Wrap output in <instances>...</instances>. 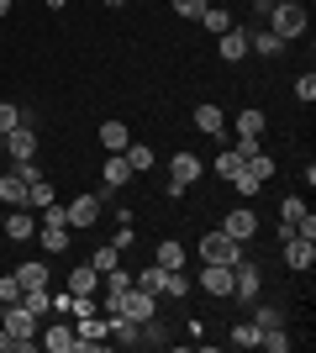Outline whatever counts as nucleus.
<instances>
[{
  "label": "nucleus",
  "mask_w": 316,
  "mask_h": 353,
  "mask_svg": "<svg viewBox=\"0 0 316 353\" xmlns=\"http://www.w3.org/2000/svg\"><path fill=\"white\" fill-rule=\"evenodd\" d=\"M269 32L280 37V43H295V37H306V21H311V11H306L301 0H280V6H269Z\"/></svg>",
  "instance_id": "1"
},
{
  "label": "nucleus",
  "mask_w": 316,
  "mask_h": 353,
  "mask_svg": "<svg viewBox=\"0 0 316 353\" xmlns=\"http://www.w3.org/2000/svg\"><path fill=\"white\" fill-rule=\"evenodd\" d=\"M69 237H74V227H69L63 206H59V201H53V206H43V221H37V243H43L48 253H63V248H69Z\"/></svg>",
  "instance_id": "2"
},
{
  "label": "nucleus",
  "mask_w": 316,
  "mask_h": 353,
  "mask_svg": "<svg viewBox=\"0 0 316 353\" xmlns=\"http://www.w3.org/2000/svg\"><path fill=\"white\" fill-rule=\"evenodd\" d=\"M200 174H206V163H200L196 153H190V148H180V153H174V163H169V195L180 201V195L190 190V185H196Z\"/></svg>",
  "instance_id": "3"
},
{
  "label": "nucleus",
  "mask_w": 316,
  "mask_h": 353,
  "mask_svg": "<svg viewBox=\"0 0 316 353\" xmlns=\"http://www.w3.org/2000/svg\"><path fill=\"white\" fill-rule=\"evenodd\" d=\"M238 259H242V243H238V237H227L222 227L200 237V264H238Z\"/></svg>",
  "instance_id": "4"
},
{
  "label": "nucleus",
  "mask_w": 316,
  "mask_h": 353,
  "mask_svg": "<svg viewBox=\"0 0 316 353\" xmlns=\"http://www.w3.org/2000/svg\"><path fill=\"white\" fill-rule=\"evenodd\" d=\"M232 295H238L242 306L264 301V280H258V269L248 264V259H238V264H232Z\"/></svg>",
  "instance_id": "5"
},
{
  "label": "nucleus",
  "mask_w": 316,
  "mask_h": 353,
  "mask_svg": "<svg viewBox=\"0 0 316 353\" xmlns=\"http://www.w3.org/2000/svg\"><path fill=\"white\" fill-rule=\"evenodd\" d=\"M222 232H227V237H238V243H248V237L258 232V211L248 206V201H242V206H232V211L222 216Z\"/></svg>",
  "instance_id": "6"
},
{
  "label": "nucleus",
  "mask_w": 316,
  "mask_h": 353,
  "mask_svg": "<svg viewBox=\"0 0 316 353\" xmlns=\"http://www.w3.org/2000/svg\"><path fill=\"white\" fill-rule=\"evenodd\" d=\"M0 148H6V153H11L16 163L37 159V127H11V132L0 137Z\"/></svg>",
  "instance_id": "7"
},
{
  "label": "nucleus",
  "mask_w": 316,
  "mask_h": 353,
  "mask_svg": "<svg viewBox=\"0 0 316 353\" xmlns=\"http://www.w3.org/2000/svg\"><path fill=\"white\" fill-rule=\"evenodd\" d=\"M121 316H132V322L158 316V295H153V290H137V285H132V290L121 295Z\"/></svg>",
  "instance_id": "8"
},
{
  "label": "nucleus",
  "mask_w": 316,
  "mask_h": 353,
  "mask_svg": "<svg viewBox=\"0 0 316 353\" xmlns=\"http://www.w3.org/2000/svg\"><path fill=\"white\" fill-rule=\"evenodd\" d=\"M105 338H111V332H105L101 316H79V327H74V353H95Z\"/></svg>",
  "instance_id": "9"
},
{
  "label": "nucleus",
  "mask_w": 316,
  "mask_h": 353,
  "mask_svg": "<svg viewBox=\"0 0 316 353\" xmlns=\"http://www.w3.org/2000/svg\"><path fill=\"white\" fill-rule=\"evenodd\" d=\"M101 195H74L69 206H63V216H69V227H95V216H101Z\"/></svg>",
  "instance_id": "10"
},
{
  "label": "nucleus",
  "mask_w": 316,
  "mask_h": 353,
  "mask_svg": "<svg viewBox=\"0 0 316 353\" xmlns=\"http://www.w3.org/2000/svg\"><path fill=\"white\" fill-rule=\"evenodd\" d=\"M6 237H11V243L37 237V216H32V206H11V211H6Z\"/></svg>",
  "instance_id": "11"
},
{
  "label": "nucleus",
  "mask_w": 316,
  "mask_h": 353,
  "mask_svg": "<svg viewBox=\"0 0 316 353\" xmlns=\"http://www.w3.org/2000/svg\"><path fill=\"white\" fill-rule=\"evenodd\" d=\"M37 348H43V353H74V327L53 316V327H48L43 338H37Z\"/></svg>",
  "instance_id": "12"
},
{
  "label": "nucleus",
  "mask_w": 316,
  "mask_h": 353,
  "mask_svg": "<svg viewBox=\"0 0 316 353\" xmlns=\"http://www.w3.org/2000/svg\"><path fill=\"white\" fill-rule=\"evenodd\" d=\"M216 48H222V63H242L248 59V27H227Z\"/></svg>",
  "instance_id": "13"
},
{
  "label": "nucleus",
  "mask_w": 316,
  "mask_h": 353,
  "mask_svg": "<svg viewBox=\"0 0 316 353\" xmlns=\"http://www.w3.org/2000/svg\"><path fill=\"white\" fill-rule=\"evenodd\" d=\"M200 290L206 295H232V264H206L200 269Z\"/></svg>",
  "instance_id": "14"
},
{
  "label": "nucleus",
  "mask_w": 316,
  "mask_h": 353,
  "mask_svg": "<svg viewBox=\"0 0 316 353\" xmlns=\"http://www.w3.org/2000/svg\"><path fill=\"white\" fill-rule=\"evenodd\" d=\"M190 121H196V132H206V137H222V132H227V121H222V105H211V101H200V105H196V117H190Z\"/></svg>",
  "instance_id": "15"
},
{
  "label": "nucleus",
  "mask_w": 316,
  "mask_h": 353,
  "mask_svg": "<svg viewBox=\"0 0 316 353\" xmlns=\"http://www.w3.org/2000/svg\"><path fill=\"white\" fill-rule=\"evenodd\" d=\"M285 264L295 269V274H306V269L316 264V243H306V237H290V243H285Z\"/></svg>",
  "instance_id": "16"
},
{
  "label": "nucleus",
  "mask_w": 316,
  "mask_h": 353,
  "mask_svg": "<svg viewBox=\"0 0 316 353\" xmlns=\"http://www.w3.org/2000/svg\"><path fill=\"white\" fill-rule=\"evenodd\" d=\"M101 174H105V190H121V185L132 179V163H127V153H105Z\"/></svg>",
  "instance_id": "17"
},
{
  "label": "nucleus",
  "mask_w": 316,
  "mask_h": 353,
  "mask_svg": "<svg viewBox=\"0 0 316 353\" xmlns=\"http://www.w3.org/2000/svg\"><path fill=\"white\" fill-rule=\"evenodd\" d=\"M242 163H248V159H242L238 148H222V153H216V163H211V174L222 179V185H232V179L242 174Z\"/></svg>",
  "instance_id": "18"
},
{
  "label": "nucleus",
  "mask_w": 316,
  "mask_h": 353,
  "mask_svg": "<svg viewBox=\"0 0 316 353\" xmlns=\"http://www.w3.org/2000/svg\"><path fill=\"white\" fill-rule=\"evenodd\" d=\"M11 274H16V285H21V290H48V264H37V259L16 264Z\"/></svg>",
  "instance_id": "19"
},
{
  "label": "nucleus",
  "mask_w": 316,
  "mask_h": 353,
  "mask_svg": "<svg viewBox=\"0 0 316 353\" xmlns=\"http://www.w3.org/2000/svg\"><path fill=\"white\" fill-rule=\"evenodd\" d=\"M101 290V269L95 264H74V274H69V295H95Z\"/></svg>",
  "instance_id": "20"
},
{
  "label": "nucleus",
  "mask_w": 316,
  "mask_h": 353,
  "mask_svg": "<svg viewBox=\"0 0 316 353\" xmlns=\"http://www.w3.org/2000/svg\"><path fill=\"white\" fill-rule=\"evenodd\" d=\"M0 201H6V206H27V179L16 174V169L0 174Z\"/></svg>",
  "instance_id": "21"
},
{
  "label": "nucleus",
  "mask_w": 316,
  "mask_h": 353,
  "mask_svg": "<svg viewBox=\"0 0 316 353\" xmlns=\"http://www.w3.org/2000/svg\"><path fill=\"white\" fill-rule=\"evenodd\" d=\"M264 127H269V121H264V111H258V105L238 111V121H232V132H238V137H264Z\"/></svg>",
  "instance_id": "22"
},
{
  "label": "nucleus",
  "mask_w": 316,
  "mask_h": 353,
  "mask_svg": "<svg viewBox=\"0 0 316 353\" xmlns=\"http://www.w3.org/2000/svg\"><path fill=\"white\" fill-rule=\"evenodd\" d=\"M127 143H132L127 121H105V127H101V148H105V153H127Z\"/></svg>",
  "instance_id": "23"
},
{
  "label": "nucleus",
  "mask_w": 316,
  "mask_h": 353,
  "mask_svg": "<svg viewBox=\"0 0 316 353\" xmlns=\"http://www.w3.org/2000/svg\"><path fill=\"white\" fill-rule=\"evenodd\" d=\"M105 332H111L121 348H137V322H132V316H121V311H116V316H105Z\"/></svg>",
  "instance_id": "24"
},
{
  "label": "nucleus",
  "mask_w": 316,
  "mask_h": 353,
  "mask_svg": "<svg viewBox=\"0 0 316 353\" xmlns=\"http://www.w3.org/2000/svg\"><path fill=\"white\" fill-rule=\"evenodd\" d=\"M153 264H158V269H185V248L169 237V243H158V248H153Z\"/></svg>",
  "instance_id": "25"
},
{
  "label": "nucleus",
  "mask_w": 316,
  "mask_h": 353,
  "mask_svg": "<svg viewBox=\"0 0 316 353\" xmlns=\"http://www.w3.org/2000/svg\"><path fill=\"white\" fill-rule=\"evenodd\" d=\"M101 290L105 295H127V290H132V274H127V269H105V274H101Z\"/></svg>",
  "instance_id": "26"
},
{
  "label": "nucleus",
  "mask_w": 316,
  "mask_h": 353,
  "mask_svg": "<svg viewBox=\"0 0 316 353\" xmlns=\"http://www.w3.org/2000/svg\"><path fill=\"white\" fill-rule=\"evenodd\" d=\"M253 327H258V332H269V327H285V311H280V306H264V301H253Z\"/></svg>",
  "instance_id": "27"
},
{
  "label": "nucleus",
  "mask_w": 316,
  "mask_h": 353,
  "mask_svg": "<svg viewBox=\"0 0 316 353\" xmlns=\"http://www.w3.org/2000/svg\"><path fill=\"white\" fill-rule=\"evenodd\" d=\"M280 37H274V32H248V53H264V59H274V53H280Z\"/></svg>",
  "instance_id": "28"
},
{
  "label": "nucleus",
  "mask_w": 316,
  "mask_h": 353,
  "mask_svg": "<svg viewBox=\"0 0 316 353\" xmlns=\"http://www.w3.org/2000/svg\"><path fill=\"white\" fill-rule=\"evenodd\" d=\"M232 190H238V201H253V195H258V190H264V179H258V174H253V169H248V163H242V174H238V179H232Z\"/></svg>",
  "instance_id": "29"
},
{
  "label": "nucleus",
  "mask_w": 316,
  "mask_h": 353,
  "mask_svg": "<svg viewBox=\"0 0 316 353\" xmlns=\"http://www.w3.org/2000/svg\"><path fill=\"white\" fill-rule=\"evenodd\" d=\"M21 306H27L32 316H37V322H43L48 311H53V295H48V290H21Z\"/></svg>",
  "instance_id": "30"
},
{
  "label": "nucleus",
  "mask_w": 316,
  "mask_h": 353,
  "mask_svg": "<svg viewBox=\"0 0 316 353\" xmlns=\"http://www.w3.org/2000/svg\"><path fill=\"white\" fill-rule=\"evenodd\" d=\"M185 290H190V274H185V269H164V285H158V295H174V301H180Z\"/></svg>",
  "instance_id": "31"
},
{
  "label": "nucleus",
  "mask_w": 316,
  "mask_h": 353,
  "mask_svg": "<svg viewBox=\"0 0 316 353\" xmlns=\"http://www.w3.org/2000/svg\"><path fill=\"white\" fill-rule=\"evenodd\" d=\"M27 206H32V211L53 206V185H48V179H32V185H27Z\"/></svg>",
  "instance_id": "32"
},
{
  "label": "nucleus",
  "mask_w": 316,
  "mask_h": 353,
  "mask_svg": "<svg viewBox=\"0 0 316 353\" xmlns=\"http://www.w3.org/2000/svg\"><path fill=\"white\" fill-rule=\"evenodd\" d=\"M200 27H206V32H216V37H222V32L232 27V16H227L222 6H206V11H200Z\"/></svg>",
  "instance_id": "33"
},
{
  "label": "nucleus",
  "mask_w": 316,
  "mask_h": 353,
  "mask_svg": "<svg viewBox=\"0 0 316 353\" xmlns=\"http://www.w3.org/2000/svg\"><path fill=\"white\" fill-rule=\"evenodd\" d=\"M258 348H269V353H290V332H285V327H269V332H258Z\"/></svg>",
  "instance_id": "34"
},
{
  "label": "nucleus",
  "mask_w": 316,
  "mask_h": 353,
  "mask_svg": "<svg viewBox=\"0 0 316 353\" xmlns=\"http://www.w3.org/2000/svg\"><path fill=\"white\" fill-rule=\"evenodd\" d=\"M127 163H132V174L153 169V148H148V143H127Z\"/></svg>",
  "instance_id": "35"
},
{
  "label": "nucleus",
  "mask_w": 316,
  "mask_h": 353,
  "mask_svg": "<svg viewBox=\"0 0 316 353\" xmlns=\"http://www.w3.org/2000/svg\"><path fill=\"white\" fill-rule=\"evenodd\" d=\"M132 285H137V290H153V295H158V285H164V269H158V264L137 269V274H132Z\"/></svg>",
  "instance_id": "36"
},
{
  "label": "nucleus",
  "mask_w": 316,
  "mask_h": 353,
  "mask_svg": "<svg viewBox=\"0 0 316 353\" xmlns=\"http://www.w3.org/2000/svg\"><path fill=\"white\" fill-rule=\"evenodd\" d=\"M227 338H232V348H258V327L253 322H238Z\"/></svg>",
  "instance_id": "37"
},
{
  "label": "nucleus",
  "mask_w": 316,
  "mask_h": 353,
  "mask_svg": "<svg viewBox=\"0 0 316 353\" xmlns=\"http://www.w3.org/2000/svg\"><path fill=\"white\" fill-rule=\"evenodd\" d=\"M90 264L101 269V274H105V269H116V264H121V248H111V243H105V248H95V253H90Z\"/></svg>",
  "instance_id": "38"
},
{
  "label": "nucleus",
  "mask_w": 316,
  "mask_h": 353,
  "mask_svg": "<svg viewBox=\"0 0 316 353\" xmlns=\"http://www.w3.org/2000/svg\"><path fill=\"white\" fill-rule=\"evenodd\" d=\"M211 0H174V16H185V21H200V11H206Z\"/></svg>",
  "instance_id": "39"
},
{
  "label": "nucleus",
  "mask_w": 316,
  "mask_h": 353,
  "mask_svg": "<svg viewBox=\"0 0 316 353\" xmlns=\"http://www.w3.org/2000/svg\"><path fill=\"white\" fill-rule=\"evenodd\" d=\"M11 127H21V111H16L11 101H0V137L11 132Z\"/></svg>",
  "instance_id": "40"
},
{
  "label": "nucleus",
  "mask_w": 316,
  "mask_h": 353,
  "mask_svg": "<svg viewBox=\"0 0 316 353\" xmlns=\"http://www.w3.org/2000/svg\"><path fill=\"white\" fill-rule=\"evenodd\" d=\"M11 301H21V285L16 274H0V306H11Z\"/></svg>",
  "instance_id": "41"
},
{
  "label": "nucleus",
  "mask_w": 316,
  "mask_h": 353,
  "mask_svg": "<svg viewBox=\"0 0 316 353\" xmlns=\"http://www.w3.org/2000/svg\"><path fill=\"white\" fill-rule=\"evenodd\" d=\"M301 211H306V201H301V195H285V201H280V221H295Z\"/></svg>",
  "instance_id": "42"
},
{
  "label": "nucleus",
  "mask_w": 316,
  "mask_h": 353,
  "mask_svg": "<svg viewBox=\"0 0 316 353\" xmlns=\"http://www.w3.org/2000/svg\"><path fill=\"white\" fill-rule=\"evenodd\" d=\"M295 101H306V105L316 101V74H301V79H295Z\"/></svg>",
  "instance_id": "43"
},
{
  "label": "nucleus",
  "mask_w": 316,
  "mask_h": 353,
  "mask_svg": "<svg viewBox=\"0 0 316 353\" xmlns=\"http://www.w3.org/2000/svg\"><path fill=\"white\" fill-rule=\"evenodd\" d=\"M248 169H253L258 179H274V159H269V153H253V159H248Z\"/></svg>",
  "instance_id": "44"
},
{
  "label": "nucleus",
  "mask_w": 316,
  "mask_h": 353,
  "mask_svg": "<svg viewBox=\"0 0 316 353\" xmlns=\"http://www.w3.org/2000/svg\"><path fill=\"white\" fill-rule=\"evenodd\" d=\"M69 316H95V295H74V301H69Z\"/></svg>",
  "instance_id": "45"
},
{
  "label": "nucleus",
  "mask_w": 316,
  "mask_h": 353,
  "mask_svg": "<svg viewBox=\"0 0 316 353\" xmlns=\"http://www.w3.org/2000/svg\"><path fill=\"white\" fill-rule=\"evenodd\" d=\"M238 153H242V159H253V153H264V137H238Z\"/></svg>",
  "instance_id": "46"
},
{
  "label": "nucleus",
  "mask_w": 316,
  "mask_h": 353,
  "mask_svg": "<svg viewBox=\"0 0 316 353\" xmlns=\"http://www.w3.org/2000/svg\"><path fill=\"white\" fill-rule=\"evenodd\" d=\"M16 174L32 185V179H43V169H37V159H27V163H16Z\"/></svg>",
  "instance_id": "47"
},
{
  "label": "nucleus",
  "mask_w": 316,
  "mask_h": 353,
  "mask_svg": "<svg viewBox=\"0 0 316 353\" xmlns=\"http://www.w3.org/2000/svg\"><path fill=\"white\" fill-rule=\"evenodd\" d=\"M269 6H274V0H253V11H258V16H264V11H269Z\"/></svg>",
  "instance_id": "48"
},
{
  "label": "nucleus",
  "mask_w": 316,
  "mask_h": 353,
  "mask_svg": "<svg viewBox=\"0 0 316 353\" xmlns=\"http://www.w3.org/2000/svg\"><path fill=\"white\" fill-rule=\"evenodd\" d=\"M0 16H11V0H0Z\"/></svg>",
  "instance_id": "49"
},
{
  "label": "nucleus",
  "mask_w": 316,
  "mask_h": 353,
  "mask_svg": "<svg viewBox=\"0 0 316 353\" xmlns=\"http://www.w3.org/2000/svg\"><path fill=\"white\" fill-rule=\"evenodd\" d=\"M48 6H53V11H63V6H69V0H48Z\"/></svg>",
  "instance_id": "50"
},
{
  "label": "nucleus",
  "mask_w": 316,
  "mask_h": 353,
  "mask_svg": "<svg viewBox=\"0 0 316 353\" xmlns=\"http://www.w3.org/2000/svg\"><path fill=\"white\" fill-rule=\"evenodd\" d=\"M101 6H111V11H116V6H127V0H101Z\"/></svg>",
  "instance_id": "51"
},
{
  "label": "nucleus",
  "mask_w": 316,
  "mask_h": 353,
  "mask_svg": "<svg viewBox=\"0 0 316 353\" xmlns=\"http://www.w3.org/2000/svg\"><path fill=\"white\" fill-rule=\"evenodd\" d=\"M274 6H280V0H274Z\"/></svg>",
  "instance_id": "52"
}]
</instances>
